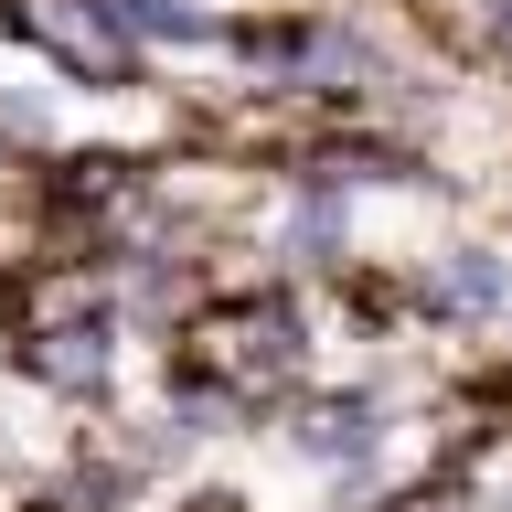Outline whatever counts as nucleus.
<instances>
[{
	"label": "nucleus",
	"instance_id": "obj_1",
	"mask_svg": "<svg viewBox=\"0 0 512 512\" xmlns=\"http://www.w3.org/2000/svg\"><path fill=\"white\" fill-rule=\"evenodd\" d=\"M288 459H310L331 480V512H384V459H395V416L384 395H310L288 416Z\"/></svg>",
	"mask_w": 512,
	"mask_h": 512
},
{
	"label": "nucleus",
	"instance_id": "obj_2",
	"mask_svg": "<svg viewBox=\"0 0 512 512\" xmlns=\"http://www.w3.org/2000/svg\"><path fill=\"white\" fill-rule=\"evenodd\" d=\"M11 363H22V374L43 384L54 406H107V395H118V310L11 331Z\"/></svg>",
	"mask_w": 512,
	"mask_h": 512
},
{
	"label": "nucleus",
	"instance_id": "obj_3",
	"mask_svg": "<svg viewBox=\"0 0 512 512\" xmlns=\"http://www.w3.org/2000/svg\"><path fill=\"white\" fill-rule=\"evenodd\" d=\"M0 22L22 32V43H43L75 86H128V75H139V43H128L96 0H0Z\"/></svg>",
	"mask_w": 512,
	"mask_h": 512
},
{
	"label": "nucleus",
	"instance_id": "obj_4",
	"mask_svg": "<svg viewBox=\"0 0 512 512\" xmlns=\"http://www.w3.org/2000/svg\"><path fill=\"white\" fill-rule=\"evenodd\" d=\"M416 310L427 320H502L512 310V256L502 246H438L427 267H416Z\"/></svg>",
	"mask_w": 512,
	"mask_h": 512
},
{
	"label": "nucleus",
	"instance_id": "obj_5",
	"mask_svg": "<svg viewBox=\"0 0 512 512\" xmlns=\"http://www.w3.org/2000/svg\"><path fill=\"white\" fill-rule=\"evenodd\" d=\"M96 11H107L139 54H150V43H224V22H214V11H192V0H96Z\"/></svg>",
	"mask_w": 512,
	"mask_h": 512
},
{
	"label": "nucleus",
	"instance_id": "obj_6",
	"mask_svg": "<svg viewBox=\"0 0 512 512\" xmlns=\"http://www.w3.org/2000/svg\"><path fill=\"white\" fill-rule=\"evenodd\" d=\"M480 32H491V54L512 64V0H491V11H480Z\"/></svg>",
	"mask_w": 512,
	"mask_h": 512
}]
</instances>
